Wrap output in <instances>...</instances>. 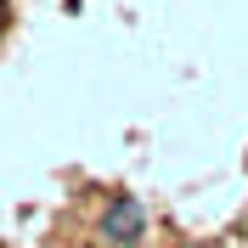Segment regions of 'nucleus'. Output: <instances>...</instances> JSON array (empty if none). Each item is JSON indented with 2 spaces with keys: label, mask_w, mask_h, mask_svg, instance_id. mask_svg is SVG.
<instances>
[{
  "label": "nucleus",
  "mask_w": 248,
  "mask_h": 248,
  "mask_svg": "<svg viewBox=\"0 0 248 248\" xmlns=\"http://www.w3.org/2000/svg\"><path fill=\"white\" fill-rule=\"evenodd\" d=\"M102 237L108 243H119V248H130V243H141L147 237V209H141V198H113L108 209H102Z\"/></svg>",
  "instance_id": "f257e3e1"
},
{
  "label": "nucleus",
  "mask_w": 248,
  "mask_h": 248,
  "mask_svg": "<svg viewBox=\"0 0 248 248\" xmlns=\"http://www.w3.org/2000/svg\"><path fill=\"white\" fill-rule=\"evenodd\" d=\"M181 248H198V243H181Z\"/></svg>",
  "instance_id": "f03ea898"
}]
</instances>
